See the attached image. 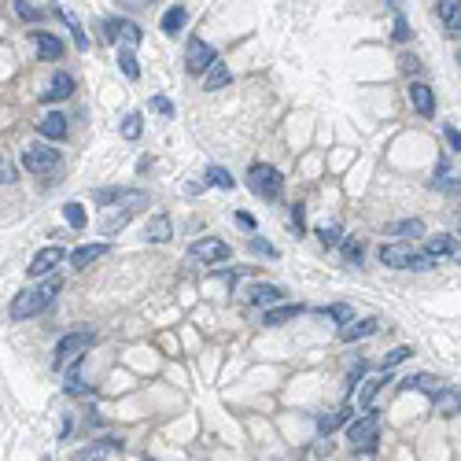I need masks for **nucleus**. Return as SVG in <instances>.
<instances>
[{
	"label": "nucleus",
	"mask_w": 461,
	"mask_h": 461,
	"mask_svg": "<svg viewBox=\"0 0 461 461\" xmlns=\"http://www.w3.org/2000/svg\"><path fill=\"white\" fill-rule=\"evenodd\" d=\"M59 292H63V281H59V277H52V281H45L41 288H26V292H19V295L12 299V321L37 317L41 310H48L52 303H56Z\"/></svg>",
	"instance_id": "1"
},
{
	"label": "nucleus",
	"mask_w": 461,
	"mask_h": 461,
	"mask_svg": "<svg viewBox=\"0 0 461 461\" xmlns=\"http://www.w3.org/2000/svg\"><path fill=\"white\" fill-rule=\"evenodd\" d=\"M380 262L391 270H432L435 259L428 251H413L410 240H391L380 248Z\"/></svg>",
	"instance_id": "2"
},
{
	"label": "nucleus",
	"mask_w": 461,
	"mask_h": 461,
	"mask_svg": "<svg viewBox=\"0 0 461 461\" xmlns=\"http://www.w3.org/2000/svg\"><path fill=\"white\" fill-rule=\"evenodd\" d=\"M248 188L255 192V196H262V199H277V196H281V188H284V177H281V170H277V166L255 163L248 170Z\"/></svg>",
	"instance_id": "3"
},
{
	"label": "nucleus",
	"mask_w": 461,
	"mask_h": 461,
	"mask_svg": "<svg viewBox=\"0 0 461 461\" xmlns=\"http://www.w3.org/2000/svg\"><path fill=\"white\" fill-rule=\"evenodd\" d=\"M377 432H380V417L377 413H366V417H358V421L347 424V439H351V447H355L358 454H373V450H377Z\"/></svg>",
	"instance_id": "4"
},
{
	"label": "nucleus",
	"mask_w": 461,
	"mask_h": 461,
	"mask_svg": "<svg viewBox=\"0 0 461 461\" xmlns=\"http://www.w3.org/2000/svg\"><path fill=\"white\" fill-rule=\"evenodd\" d=\"M92 343H96V332H89V328L67 332V336L56 343V369H59V366H70V362H78L81 351H89Z\"/></svg>",
	"instance_id": "5"
},
{
	"label": "nucleus",
	"mask_w": 461,
	"mask_h": 461,
	"mask_svg": "<svg viewBox=\"0 0 461 461\" xmlns=\"http://www.w3.org/2000/svg\"><path fill=\"white\" fill-rule=\"evenodd\" d=\"M56 166H59V152H56V148H48V144H30L23 152V170L30 177H45Z\"/></svg>",
	"instance_id": "6"
},
{
	"label": "nucleus",
	"mask_w": 461,
	"mask_h": 461,
	"mask_svg": "<svg viewBox=\"0 0 461 461\" xmlns=\"http://www.w3.org/2000/svg\"><path fill=\"white\" fill-rule=\"evenodd\" d=\"M92 199L96 203H122V210H137L148 203V192H141V188H100V192H92Z\"/></svg>",
	"instance_id": "7"
},
{
	"label": "nucleus",
	"mask_w": 461,
	"mask_h": 461,
	"mask_svg": "<svg viewBox=\"0 0 461 461\" xmlns=\"http://www.w3.org/2000/svg\"><path fill=\"white\" fill-rule=\"evenodd\" d=\"M214 59H218V52H214L203 37H192L188 41V48H185V70L188 74H203Z\"/></svg>",
	"instance_id": "8"
},
{
	"label": "nucleus",
	"mask_w": 461,
	"mask_h": 461,
	"mask_svg": "<svg viewBox=\"0 0 461 461\" xmlns=\"http://www.w3.org/2000/svg\"><path fill=\"white\" fill-rule=\"evenodd\" d=\"M63 259H67V248H63V244H48V248H41L34 259H30L26 270H30V277H48Z\"/></svg>",
	"instance_id": "9"
},
{
	"label": "nucleus",
	"mask_w": 461,
	"mask_h": 461,
	"mask_svg": "<svg viewBox=\"0 0 461 461\" xmlns=\"http://www.w3.org/2000/svg\"><path fill=\"white\" fill-rule=\"evenodd\" d=\"M188 255L196 262H207V266H214V262H225L229 259V244H222V240H214V237H207V240H196L188 248Z\"/></svg>",
	"instance_id": "10"
},
{
	"label": "nucleus",
	"mask_w": 461,
	"mask_h": 461,
	"mask_svg": "<svg viewBox=\"0 0 461 461\" xmlns=\"http://www.w3.org/2000/svg\"><path fill=\"white\" fill-rule=\"evenodd\" d=\"M406 96H410L413 111L421 115V119H435V92L428 89L424 81H410V89H406Z\"/></svg>",
	"instance_id": "11"
},
{
	"label": "nucleus",
	"mask_w": 461,
	"mask_h": 461,
	"mask_svg": "<svg viewBox=\"0 0 461 461\" xmlns=\"http://www.w3.org/2000/svg\"><path fill=\"white\" fill-rule=\"evenodd\" d=\"M119 450H122V439H100V443H89V447L74 450L70 461H107V458L119 454Z\"/></svg>",
	"instance_id": "12"
},
{
	"label": "nucleus",
	"mask_w": 461,
	"mask_h": 461,
	"mask_svg": "<svg viewBox=\"0 0 461 461\" xmlns=\"http://www.w3.org/2000/svg\"><path fill=\"white\" fill-rule=\"evenodd\" d=\"M107 37H111V41H115V37H122L130 48H137V45L144 41V30L137 26L133 19H107Z\"/></svg>",
	"instance_id": "13"
},
{
	"label": "nucleus",
	"mask_w": 461,
	"mask_h": 461,
	"mask_svg": "<svg viewBox=\"0 0 461 461\" xmlns=\"http://www.w3.org/2000/svg\"><path fill=\"white\" fill-rule=\"evenodd\" d=\"M34 48H37V59H45V63H56L63 59V41L56 34H48V30H34Z\"/></svg>",
	"instance_id": "14"
},
{
	"label": "nucleus",
	"mask_w": 461,
	"mask_h": 461,
	"mask_svg": "<svg viewBox=\"0 0 461 461\" xmlns=\"http://www.w3.org/2000/svg\"><path fill=\"white\" fill-rule=\"evenodd\" d=\"M37 133L48 137V141H63V137H67V115L63 111H45L37 119Z\"/></svg>",
	"instance_id": "15"
},
{
	"label": "nucleus",
	"mask_w": 461,
	"mask_h": 461,
	"mask_svg": "<svg viewBox=\"0 0 461 461\" xmlns=\"http://www.w3.org/2000/svg\"><path fill=\"white\" fill-rule=\"evenodd\" d=\"M399 388H402V391H424V395H432V399H439L447 384H443V380H435L432 373H413V377H406Z\"/></svg>",
	"instance_id": "16"
},
{
	"label": "nucleus",
	"mask_w": 461,
	"mask_h": 461,
	"mask_svg": "<svg viewBox=\"0 0 461 461\" xmlns=\"http://www.w3.org/2000/svg\"><path fill=\"white\" fill-rule=\"evenodd\" d=\"M377 328H380V321H377V317H366V321H355V317H351L347 325L340 328V340H343V343H355V340L373 336Z\"/></svg>",
	"instance_id": "17"
},
{
	"label": "nucleus",
	"mask_w": 461,
	"mask_h": 461,
	"mask_svg": "<svg viewBox=\"0 0 461 461\" xmlns=\"http://www.w3.org/2000/svg\"><path fill=\"white\" fill-rule=\"evenodd\" d=\"M107 251H111L107 244H81L78 251H70V255H67V259H70V266H74V270H89V262L104 259Z\"/></svg>",
	"instance_id": "18"
},
{
	"label": "nucleus",
	"mask_w": 461,
	"mask_h": 461,
	"mask_svg": "<svg viewBox=\"0 0 461 461\" xmlns=\"http://www.w3.org/2000/svg\"><path fill=\"white\" fill-rule=\"evenodd\" d=\"M244 299H248V303H255V306H270V303H281L284 292H281L277 284H251L248 292H244Z\"/></svg>",
	"instance_id": "19"
},
{
	"label": "nucleus",
	"mask_w": 461,
	"mask_h": 461,
	"mask_svg": "<svg viewBox=\"0 0 461 461\" xmlns=\"http://www.w3.org/2000/svg\"><path fill=\"white\" fill-rule=\"evenodd\" d=\"M74 92V78H70V74H56V78H52V85H48V89L45 92H41V100H45V104H56V100H67V96Z\"/></svg>",
	"instance_id": "20"
},
{
	"label": "nucleus",
	"mask_w": 461,
	"mask_h": 461,
	"mask_svg": "<svg viewBox=\"0 0 461 461\" xmlns=\"http://www.w3.org/2000/svg\"><path fill=\"white\" fill-rule=\"evenodd\" d=\"M229 78H233V74H229V67H225L222 59H214L210 67L203 70V89H207V92H214V89H225V85H229Z\"/></svg>",
	"instance_id": "21"
},
{
	"label": "nucleus",
	"mask_w": 461,
	"mask_h": 461,
	"mask_svg": "<svg viewBox=\"0 0 461 461\" xmlns=\"http://www.w3.org/2000/svg\"><path fill=\"white\" fill-rule=\"evenodd\" d=\"M388 237H395V240H417V237H424V222L421 218H402V222H395L388 229Z\"/></svg>",
	"instance_id": "22"
},
{
	"label": "nucleus",
	"mask_w": 461,
	"mask_h": 461,
	"mask_svg": "<svg viewBox=\"0 0 461 461\" xmlns=\"http://www.w3.org/2000/svg\"><path fill=\"white\" fill-rule=\"evenodd\" d=\"M299 314H303V306H292V303H284V306H273V310H266L262 314V325H270V328H277V325H284V321H295Z\"/></svg>",
	"instance_id": "23"
},
{
	"label": "nucleus",
	"mask_w": 461,
	"mask_h": 461,
	"mask_svg": "<svg viewBox=\"0 0 461 461\" xmlns=\"http://www.w3.org/2000/svg\"><path fill=\"white\" fill-rule=\"evenodd\" d=\"M188 23V12H185V4H174V8H166V15H163V34L166 37H177L181 30H185Z\"/></svg>",
	"instance_id": "24"
},
{
	"label": "nucleus",
	"mask_w": 461,
	"mask_h": 461,
	"mask_svg": "<svg viewBox=\"0 0 461 461\" xmlns=\"http://www.w3.org/2000/svg\"><path fill=\"white\" fill-rule=\"evenodd\" d=\"M358 384H362V391H358V406H362V410H369L373 399L380 395V388L388 384V373H380V377H369V380H358Z\"/></svg>",
	"instance_id": "25"
},
{
	"label": "nucleus",
	"mask_w": 461,
	"mask_h": 461,
	"mask_svg": "<svg viewBox=\"0 0 461 461\" xmlns=\"http://www.w3.org/2000/svg\"><path fill=\"white\" fill-rule=\"evenodd\" d=\"M144 237L152 240V244H166L170 237H174V229H170V218H166V214H155V218L148 222Z\"/></svg>",
	"instance_id": "26"
},
{
	"label": "nucleus",
	"mask_w": 461,
	"mask_h": 461,
	"mask_svg": "<svg viewBox=\"0 0 461 461\" xmlns=\"http://www.w3.org/2000/svg\"><path fill=\"white\" fill-rule=\"evenodd\" d=\"M432 188H435V192H461V177H450V166H447V163H439Z\"/></svg>",
	"instance_id": "27"
},
{
	"label": "nucleus",
	"mask_w": 461,
	"mask_h": 461,
	"mask_svg": "<svg viewBox=\"0 0 461 461\" xmlns=\"http://www.w3.org/2000/svg\"><path fill=\"white\" fill-rule=\"evenodd\" d=\"M119 67H122V74H126L130 81H137V78H141V63H137V52H133L130 45H126V48H119Z\"/></svg>",
	"instance_id": "28"
},
{
	"label": "nucleus",
	"mask_w": 461,
	"mask_h": 461,
	"mask_svg": "<svg viewBox=\"0 0 461 461\" xmlns=\"http://www.w3.org/2000/svg\"><path fill=\"white\" fill-rule=\"evenodd\" d=\"M56 15L70 26V34H74V45H78V52H89V37H85V30L78 26V19H74L70 12H63V8H56Z\"/></svg>",
	"instance_id": "29"
},
{
	"label": "nucleus",
	"mask_w": 461,
	"mask_h": 461,
	"mask_svg": "<svg viewBox=\"0 0 461 461\" xmlns=\"http://www.w3.org/2000/svg\"><path fill=\"white\" fill-rule=\"evenodd\" d=\"M435 406H439V413H461V395L458 391H450V388H443V395L435 399Z\"/></svg>",
	"instance_id": "30"
},
{
	"label": "nucleus",
	"mask_w": 461,
	"mask_h": 461,
	"mask_svg": "<svg viewBox=\"0 0 461 461\" xmlns=\"http://www.w3.org/2000/svg\"><path fill=\"white\" fill-rule=\"evenodd\" d=\"M63 218H67V225H70V229H85V207H81V203H67V207H63Z\"/></svg>",
	"instance_id": "31"
},
{
	"label": "nucleus",
	"mask_w": 461,
	"mask_h": 461,
	"mask_svg": "<svg viewBox=\"0 0 461 461\" xmlns=\"http://www.w3.org/2000/svg\"><path fill=\"white\" fill-rule=\"evenodd\" d=\"M141 130H144V119H141L137 111L122 119V137H126V141H137V137H141Z\"/></svg>",
	"instance_id": "32"
},
{
	"label": "nucleus",
	"mask_w": 461,
	"mask_h": 461,
	"mask_svg": "<svg viewBox=\"0 0 461 461\" xmlns=\"http://www.w3.org/2000/svg\"><path fill=\"white\" fill-rule=\"evenodd\" d=\"M207 185H218V188H233L237 181H233L229 170H222V166H207Z\"/></svg>",
	"instance_id": "33"
},
{
	"label": "nucleus",
	"mask_w": 461,
	"mask_h": 461,
	"mask_svg": "<svg viewBox=\"0 0 461 461\" xmlns=\"http://www.w3.org/2000/svg\"><path fill=\"white\" fill-rule=\"evenodd\" d=\"M347 417H351V410H340V413H328V417H317V432H321V435H328V432H332V428H340L343 421H347Z\"/></svg>",
	"instance_id": "34"
},
{
	"label": "nucleus",
	"mask_w": 461,
	"mask_h": 461,
	"mask_svg": "<svg viewBox=\"0 0 461 461\" xmlns=\"http://www.w3.org/2000/svg\"><path fill=\"white\" fill-rule=\"evenodd\" d=\"M130 214H133V210H122V214H111V218H104V225H100V233H104V237H111V233H119V229H126V222H130Z\"/></svg>",
	"instance_id": "35"
},
{
	"label": "nucleus",
	"mask_w": 461,
	"mask_h": 461,
	"mask_svg": "<svg viewBox=\"0 0 461 461\" xmlns=\"http://www.w3.org/2000/svg\"><path fill=\"white\" fill-rule=\"evenodd\" d=\"M340 237H343V225H321L317 229V240L325 244V248H336Z\"/></svg>",
	"instance_id": "36"
},
{
	"label": "nucleus",
	"mask_w": 461,
	"mask_h": 461,
	"mask_svg": "<svg viewBox=\"0 0 461 461\" xmlns=\"http://www.w3.org/2000/svg\"><path fill=\"white\" fill-rule=\"evenodd\" d=\"M15 12L26 19V23H41V19H45V12H41V8H34V4H26V0H15Z\"/></svg>",
	"instance_id": "37"
},
{
	"label": "nucleus",
	"mask_w": 461,
	"mask_h": 461,
	"mask_svg": "<svg viewBox=\"0 0 461 461\" xmlns=\"http://www.w3.org/2000/svg\"><path fill=\"white\" fill-rule=\"evenodd\" d=\"M458 12H461V0H439V4H435V15L443 19V23H450Z\"/></svg>",
	"instance_id": "38"
},
{
	"label": "nucleus",
	"mask_w": 461,
	"mask_h": 461,
	"mask_svg": "<svg viewBox=\"0 0 461 461\" xmlns=\"http://www.w3.org/2000/svg\"><path fill=\"white\" fill-rule=\"evenodd\" d=\"M362 251H366V248H362V240H343V259H347L351 266L362 262Z\"/></svg>",
	"instance_id": "39"
},
{
	"label": "nucleus",
	"mask_w": 461,
	"mask_h": 461,
	"mask_svg": "<svg viewBox=\"0 0 461 461\" xmlns=\"http://www.w3.org/2000/svg\"><path fill=\"white\" fill-rule=\"evenodd\" d=\"M410 355H413L410 347H395V351H388V358H384V373H391L395 366H399V362H406Z\"/></svg>",
	"instance_id": "40"
},
{
	"label": "nucleus",
	"mask_w": 461,
	"mask_h": 461,
	"mask_svg": "<svg viewBox=\"0 0 461 461\" xmlns=\"http://www.w3.org/2000/svg\"><path fill=\"white\" fill-rule=\"evenodd\" d=\"M67 391H70V395H81V391H85V384H81V377H78V362H74L70 373H67Z\"/></svg>",
	"instance_id": "41"
},
{
	"label": "nucleus",
	"mask_w": 461,
	"mask_h": 461,
	"mask_svg": "<svg viewBox=\"0 0 461 461\" xmlns=\"http://www.w3.org/2000/svg\"><path fill=\"white\" fill-rule=\"evenodd\" d=\"M152 111H159L163 119H174V104H170L166 96H152Z\"/></svg>",
	"instance_id": "42"
},
{
	"label": "nucleus",
	"mask_w": 461,
	"mask_h": 461,
	"mask_svg": "<svg viewBox=\"0 0 461 461\" xmlns=\"http://www.w3.org/2000/svg\"><path fill=\"white\" fill-rule=\"evenodd\" d=\"M251 251L266 255V259H277V248H273V244H266V240H259V237H251Z\"/></svg>",
	"instance_id": "43"
},
{
	"label": "nucleus",
	"mask_w": 461,
	"mask_h": 461,
	"mask_svg": "<svg viewBox=\"0 0 461 461\" xmlns=\"http://www.w3.org/2000/svg\"><path fill=\"white\" fill-rule=\"evenodd\" d=\"M325 314H328L332 321H343V325H347V321H351V317H355V314H351V306H328V310H325Z\"/></svg>",
	"instance_id": "44"
},
{
	"label": "nucleus",
	"mask_w": 461,
	"mask_h": 461,
	"mask_svg": "<svg viewBox=\"0 0 461 461\" xmlns=\"http://www.w3.org/2000/svg\"><path fill=\"white\" fill-rule=\"evenodd\" d=\"M292 225H295V233H306V214H303V203H295V207H292Z\"/></svg>",
	"instance_id": "45"
},
{
	"label": "nucleus",
	"mask_w": 461,
	"mask_h": 461,
	"mask_svg": "<svg viewBox=\"0 0 461 461\" xmlns=\"http://www.w3.org/2000/svg\"><path fill=\"white\" fill-rule=\"evenodd\" d=\"M399 67L406 74H421V63H417V56H399Z\"/></svg>",
	"instance_id": "46"
},
{
	"label": "nucleus",
	"mask_w": 461,
	"mask_h": 461,
	"mask_svg": "<svg viewBox=\"0 0 461 461\" xmlns=\"http://www.w3.org/2000/svg\"><path fill=\"white\" fill-rule=\"evenodd\" d=\"M395 41H410V23H406L402 15L395 19Z\"/></svg>",
	"instance_id": "47"
},
{
	"label": "nucleus",
	"mask_w": 461,
	"mask_h": 461,
	"mask_svg": "<svg viewBox=\"0 0 461 461\" xmlns=\"http://www.w3.org/2000/svg\"><path fill=\"white\" fill-rule=\"evenodd\" d=\"M443 133H447V141H450V148H454V152H461V133L454 130V126H443Z\"/></svg>",
	"instance_id": "48"
},
{
	"label": "nucleus",
	"mask_w": 461,
	"mask_h": 461,
	"mask_svg": "<svg viewBox=\"0 0 461 461\" xmlns=\"http://www.w3.org/2000/svg\"><path fill=\"white\" fill-rule=\"evenodd\" d=\"M447 26H450V30H447V34H450V37H454V41H461V12H458L454 19H450V23H447Z\"/></svg>",
	"instance_id": "49"
},
{
	"label": "nucleus",
	"mask_w": 461,
	"mask_h": 461,
	"mask_svg": "<svg viewBox=\"0 0 461 461\" xmlns=\"http://www.w3.org/2000/svg\"><path fill=\"white\" fill-rule=\"evenodd\" d=\"M233 218H237V222L244 225V229H255V218H251V214H244V210H237V214H233Z\"/></svg>",
	"instance_id": "50"
},
{
	"label": "nucleus",
	"mask_w": 461,
	"mask_h": 461,
	"mask_svg": "<svg viewBox=\"0 0 461 461\" xmlns=\"http://www.w3.org/2000/svg\"><path fill=\"white\" fill-rule=\"evenodd\" d=\"M0 181H15V170L4 163V159H0Z\"/></svg>",
	"instance_id": "51"
},
{
	"label": "nucleus",
	"mask_w": 461,
	"mask_h": 461,
	"mask_svg": "<svg viewBox=\"0 0 461 461\" xmlns=\"http://www.w3.org/2000/svg\"><path fill=\"white\" fill-rule=\"evenodd\" d=\"M126 4H152V0H126Z\"/></svg>",
	"instance_id": "52"
},
{
	"label": "nucleus",
	"mask_w": 461,
	"mask_h": 461,
	"mask_svg": "<svg viewBox=\"0 0 461 461\" xmlns=\"http://www.w3.org/2000/svg\"><path fill=\"white\" fill-rule=\"evenodd\" d=\"M458 59H461V56H458Z\"/></svg>",
	"instance_id": "53"
}]
</instances>
